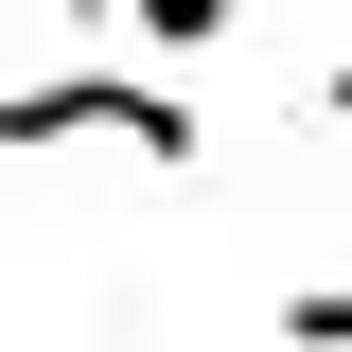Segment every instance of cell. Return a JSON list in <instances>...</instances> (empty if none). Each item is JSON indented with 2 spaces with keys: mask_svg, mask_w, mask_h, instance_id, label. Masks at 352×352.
Listing matches in <instances>:
<instances>
[{
  "mask_svg": "<svg viewBox=\"0 0 352 352\" xmlns=\"http://www.w3.org/2000/svg\"><path fill=\"white\" fill-rule=\"evenodd\" d=\"M282 352H352V282H300L282 300Z\"/></svg>",
  "mask_w": 352,
  "mask_h": 352,
  "instance_id": "3",
  "label": "cell"
},
{
  "mask_svg": "<svg viewBox=\"0 0 352 352\" xmlns=\"http://www.w3.org/2000/svg\"><path fill=\"white\" fill-rule=\"evenodd\" d=\"M124 36L194 71V53H229V36H247V0H124Z\"/></svg>",
  "mask_w": 352,
  "mask_h": 352,
  "instance_id": "2",
  "label": "cell"
},
{
  "mask_svg": "<svg viewBox=\"0 0 352 352\" xmlns=\"http://www.w3.org/2000/svg\"><path fill=\"white\" fill-rule=\"evenodd\" d=\"M0 141H18V159H53V141H141L159 176H194V106H176L159 71H36V88H0Z\"/></svg>",
  "mask_w": 352,
  "mask_h": 352,
  "instance_id": "1",
  "label": "cell"
},
{
  "mask_svg": "<svg viewBox=\"0 0 352 352\" xmlns=\"http://www.w3.org/2000/svg\"><path fill=\"white\" fill-rule=\"evenodd\" d=\"M335 229H352V176H335Z\"/></svg>",
  "mask_w": 352,
  "mask_h": 352,
  "instance_id": "4",
  "label": "cell"
}]
</instances>
